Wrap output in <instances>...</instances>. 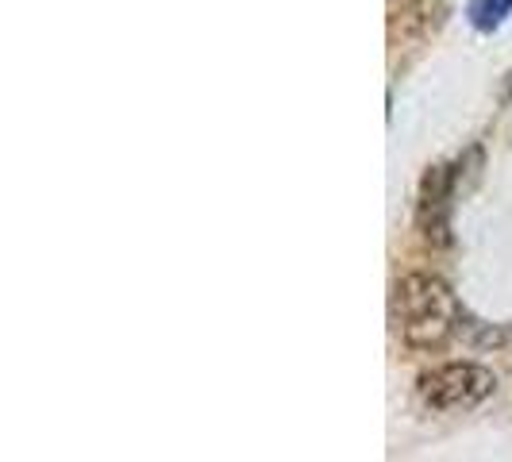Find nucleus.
Instances as JSON below:
<instances>
[{
  "instance_id": "1",
  "label": "nucleus",
  "mask_w": 512,
  "mask_h": 462,
  "mask_svg": "<svg viewBox=\"0 0 512 462\" xmlns=\"http://www.w3.org/2000/svg\"><path fill=\"white\" fill-rule=\"evenodd\" d=\"M389 320H393V332L401 335V343L412 351H443L455 335L466 328V312H462L455 289L443 282L439 274H405L401 282L393 285V297H389Z\"/></svg>"
},
{
  "instance_id": "2",
  "label": "nucleus",
  "mask_w": 512,
  "mask_h": 462,
  "mask_svg": "<svg viewBox=\"0 0 512 462\" xmlns=\"http://www.w3.org/2000/svg\"><path fill=\"white\" fill-rule=\"evenodd\" d=\"M493 389H497V374L482 362H443L436 370L420 374L416 382L420 401L436 412L478 409L482 401L493 397Z\"/></svg>"
},
{
  "instance_id": "3",
  "label": "nucleus",
  "mask_w": 512,
  "mask_h": 462,
  "mask_svg": "<svg viewBox=\"0 0 512 462\" xmlns=\"http://www.w3.org/2000/svg\"><path fill=\"white\" fill-rule=\"evenodd\" d=\"M459 189V162L436 166L424 174L420 201H416V228L424 231L428 243H451V205Z\"/></svg>"
},
{
  "instance_id": "4",
  "label": "nucleus",
  "mask_w": 512,
  "mask_h": 462,
  "mask_svg": "<svg viewBox=\"0 0 512 462\" xmlns=\"http://www.w3.org/2000/svg\"><path fill=\"white\" fill-rule=\"evenodd\" d=\"M443 16H447V8H443L439 0H409L405 8L393 12L389 35H393V39L401 35V43H420V39H428V35L443 24Z\"/></svg>"
},
{
  "instance_id": "5",
  "label": "nucleus",
  "mask_w": 512,
  "mask_h": 462,
  "mask_svg": "<svg viewBox=\"0 0 512 462\" xmlns=\"http://www.w3.org/2000/svg\"><path fill=\"white\" fill-rule=\"evenodd\" d=\"M509 12H512V0H470L466 20H470L474 31L489 35V31H497V27L509 20Z\"/></svg>"
},
{
  "instance_id": "6",
  "label": "nucleus",
  "mask_w": 512,
  "mask_h": 462,
  "mask_svg": "<svg viewBox=\"0 0 512 462\" xmlns=\"http://www.w3.org/2000/svg\"><path fill=\"white\" fill-rule=\"evenodd\" d=\"M505 97H509V101H512V77H509V89H505Z\"/></svg>"
}]
</instances>
